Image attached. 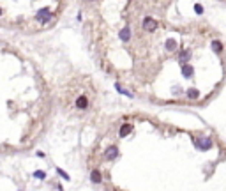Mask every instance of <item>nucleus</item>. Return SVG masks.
I'll return each instance as SVG.
<instances>
[{"mask_svg": "<svg viewBox=\"0 0 226 191\" xmlns=\"http://www.w3.org/2000/svg\"><path fill=\"white\" fill-rule=\"evenodd\" d=\"M35 18L41 21V23H48V21L52 20V11L48 9V7H42L35 12Z\"/></svg>", "mask_w": 226, "mask_h": 191, "instance_id": "1", "label": "nucleus"}, {"mask_svg": "<svg viewBox=\"0 0 226 191\" xmlns=\"http://www.w3.org/2000/svg\"><path fill=\"white\" fill-rule=\"evenodd\" d=\"M88 104H90V101H88V97L85 96V94H80L78 97H76V101H74V106L78 108V110H87L88 108Z\"/></svg>", "mask_w": 226, "mask_h": 191, "instance_id": "2", "label": "nucleus"}, {"mask_svg": "<svg viewBox=\"0 0 226 191\" xmlns=\"http://www.w3.org/2000/svg\"><path fill=\"white\" fill-rule=\"evenodd\" d=\"M196 145H198L201 151H207V149H210V147H212V140H210L208 136H203V138H198Z\"/></svg>", "mask_w": 226, "mask_h": 191, "instance_id": "3", "label": "nucleus"}, {"mask_svg": "<svg viewBox=\"0 0 226 191\" xmlns=\"http://www.w3.org/2000/svg\"><path fill=\"white\" fill-rule=\"evenodd\" d=\"M155 27H157V25H155V21L152 20V18H145L143 20V30L145 32H154Z\"/></svg>", "mask_w": 226, "mask_h": 191, "instance_id": "4", "label": "nucleus"}, {"mask_svg": "<svg viewBox=\"0 0 226 191\" xmlns=\"http://www.w3.org/2000/svg\"><path fill=\"white\" fill-rule=\"evenodd\" d=\"M117 154H118V149L113 145V147H110V149L106 151V156H104V158H106L108 161H111V159H115V158H117Z\"/></svg>", "mask_w": 226, "mask_h": 191, "instance_id": "5", "label": "nucleus"}, {"mask_svg": "<svg viewBox=\"0 0 226 191\" xmlns=\"http://www.w3.org/2000/svg\"><path fill=\"white\" fill-rule=\"evenodd\" d=\"M90 181L95 182V184L103 181V175H101V172H99V170H92V172H90Z\"/></svg>", "mask_w": 226, "mask_h": 191, "instance_id": "6", "label": "nucleus"}, {"mask_svg": "<svg viewBox=\"0 0 226 191\" xmlns=\"http://www.w3.org/2000/svg\"><path fill=\"white\" fill-rule=\"evenodd\" d=\"M118 36H120V39H122V41H129V39H131V30H129V27H124Z\"/></svg>", "mask_w": 226, "mask_h": 191, "instance_id": "7", "label": "nucleus"}, {"mask_svg": "<svg viewBox=\"0 0 226 191\" xmlns=\"http://www.w3.org/2000/svg\"><path fill=\"white\" fill-rule=\"evenodd\" d=\"M182 73H184L185 78H191V76H193V67H191L189 64H184V66H182Z\"/></svg>", "mask_w": 226, "mask_h": 191, "instance_id": "8", "label": "nucleus"}, {"mask_svg": "<svg viewBox=\"0 0 226 191\" xmlns=\"http://www.w3.org/2000/svg\"><path fill=\"white\" fill-rule=\"evenodd\" d=\"M166 48H168L170 51H175V50H177V41H175V39H168V41H166Z\"/></svg>", "mask_w": 226, "mask_h": 191, "instance_id": "9", "label": "nucleus"}, {"mask_svg": "<svg viewBox=\"0 0 226 191\" xmlns=\"http://www.w3.org/2000/svg\"><path fill=\"white\" fill-rule=\"evenodd\" d=\"M198 96H200V92L196 90V89H189V90H187V97H189V99H196Z\"/></svg>", "mask_w": 226, "mask_h": 191, "instance_id": "10", "label": "nucleus"}, {"mask_svg": "<svg viewBox=\"0 0 226 191\" xmlns=\"http://www.w3.org/2000/svg\"><path fill=\"white\" fill-rule=\"evenodd\" d=\"M115 87H117V90L120 92V94H124V96H127V97H133V94H131L129 90H125V89H122V87H120V83H117Z\"/></svg>", "mask_w": 226, "mask_h": 191, "instance_id": "11", "label": "nucleus"}, {"mask_svg": "<svg viewBox=\"0 0 226 191\" xmlns=\"http://www.w3.org/2000/svg\"><path fill=\"white\" fill-rule=\"evenodd\" d=\"M57 173L60 175V177H62V179H64V181H71V177H69V173H67V172H64V170H62V168H57Z\"/></svg>", "mask_w": 226, "mask_h": 191, "instance_id": "12", "label": "nucleus"}, {"mask_svg": "<svg viewBox=\"0 0 226 191\" xmlns=\"http://www.w3.org/2000/svg\"><path fill=\"white\" fill-rule=\"evenodd\" d=\"M129 131H131V124H124L122 126V129H120V136H125V135H127V133H129Z\"/></svg>", "mask_w": 226, "mask_h": 191, "instance_id": "13", "label": "nucleus"}, {"mask_svg": "<svg viewBox=\"0 0 226 191\" xmlns=\"http://www.w3.org/2000/svg\"><path fill=\"white\" fill-rule=\"evenodd\" d=\"M212 48H214L217 53H221V51H223V44H221L219 41H212Z\"/></svg>", "mask_w": 226, "mask_h": 191, "instance_id": "14", "label": "nucleus"}, {"mask_svg": "<svg viewBox=\"0 0 226 191\" xmlns=\"http://www.w3.org/2000/svg\"><path fill=\"white\" fill-rule=\"evenodd\" d=\"M34 177H35V179H46V172H42V170H35L34 172Z\"/></svg>", "mask_w": 226, "mask_h": 191, "instance_id": "15", "label": "nucleus"}, {"mask_svg": "<svg viewBox=\"0 0 226 191\" xmlns=\"http://www.w3.org/2000/svg\"><path fill=\"white\" fill-rule=\"evenodd\" d=\"M194 11L198 12V14H201V12H203V7H201L200 4H196V5H194Z\"/></svg>", "mask_w": 226, "mask_h": 191, "instance_id": "16", "label": "nucleus"}, {"mask_svg": "<svg viewBox=\"0 0 226 191\" xmlns=\"http://www.w3.org/2000/svg\"><path fill=\"white\" fill-rule=\"evenodd\" d=\"M2 12H4V11H2V7H0V16H2Z\"/></svg>", "mask_w": 226, "mask_h": 191, "instance_id": "17", "label": "nucleus"}]
</instances>
